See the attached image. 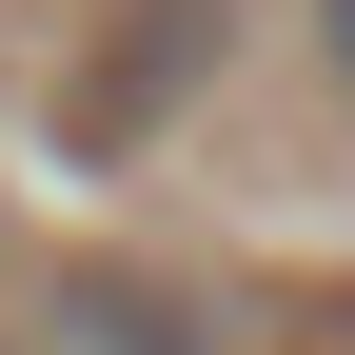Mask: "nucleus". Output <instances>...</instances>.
I'll return each mask as SVG.
<instances>
[{
	"instance_id": "f257e3e1",
	"label": "nucleus",
	"mask_w": 355,
	"mask_h": 355,
	"mask_svg": "<svg viewBox=\"0 0 355 355\" xmlns=\"http://www.w3.org/2000/svg\"><path fill=\"white\" fill-rule=\"evenodd\" d=\"M40 355H237L198 277H158V257H60L40 277Z\"/></svg>"
},
{
	"instance_id": "f03ea898",
	"label": "nucleus",
	"mask_w": 355,
	"mask_h": 355,
	"mask_svg": "<svg viewBox=\"0 0 355 355\" xmlns=\"http://www.w3.org/2000/svg\"><path fill=\"white\" fill-rule=\"evenodd\" d=\"M316 60H336V79H355V0H316Z\"/></svg>"
},
{
	"instance_id": "7ed1b4c3",
	"label": "nucleus",
	"mask_w": 355,
	"mask_h": 355,
	"mask_svg": "<svg viewBox=\"0 0 355 355\" xmlns=\"http://www.w3.org/2000/svg\"><path fill=\"white\" fill-rule=\"evenodd\" d=\"M0 355H20V336H0Z\"/></svg>"
}]
</instances>
